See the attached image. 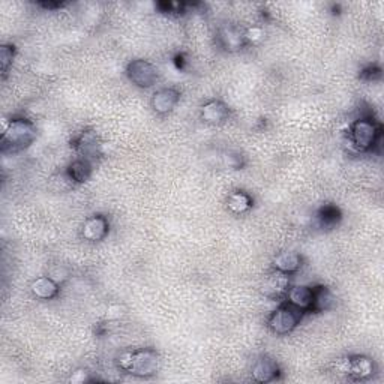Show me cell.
<instances>
[{
	"label": "cell",
	"instance_id": "cell-1",
	"mask_svg": "<svg viewBox=\"0 0 384 384\" xmlns=\"http://www.w3.org/2000/svg\"><path fill=\"white\" fill-rule=\"evenodd\" d=\"M116 366L138 378L153 377L160 368V354L153 348L123 350L116 357Z\"/></svg>",
	"mask_w": 384,
	"mask_h": 384
},
{
	"label": "cell",
	"instance_id": "cell-2",
	"mask_svg": "<svg viewBox=\"0 0 384 384\" xmlns=\"http://www.w3.org/2000/svg\"><path fill=\"white\" fill-rule=\"evenodd\" d=\"M36 138V128L33 122L20 118L3 122L2 152H20L28 149Z\"/></svg>",
	"mask_w": 384,
	"mask_h": 384
},
{
	"label": "cell",
	"instance_id": "cell-3",
	"mask_svg": "<svg viewBox=\"0 0 384 384\" xmlns=\"http://www.w3.org/2000/svg\"><path fill=\"white\" fill-rule=\"evenodd\" d=\"M350 141L361 152H371L380 146L383 129L381 125L371 116H362L356 119L350 128Z\"/></svg>",
	"mask_w": 384,
	"mask_h": 384
},
{
	"label": "cell",
	"instance_id": "cell-4",
	"mask_svg": "<svg viewBox=\"0 0 384 384\" xmlns=\"http://www.w3.org/2000/svg\"><path fill=\"white\" fill-rule=\"evenodd\" d=\"M302 319V311H299L295 306L284 302L269 315V319H267V328H269L275 335H288V333H291L297 328Z\"/></svg>",
	"mask_w": 384,
	"mask_h": 384
},
{
	"label": "cell",
	"instance_id": "cell-5",
	"mask_svg": "<svg viewBox=\"0 0 384 384\" xmlns=\"http://www.w3.org/2000/svg\"><path fill=\"white\" fill-rule=\"evenodd\" d=\"M127 75L134 86L140 89H149L156 85L160 74L156 66L145 59H136L127 66Z\"/></svg>",
	"mask_w": 384,
	"mask_h": 384
},
{
	"label": "cell",
	"instance_id": "cell-6",
	"mask_svg": "<svg viewBox=\"0 0 384 384\" xmlns=\"http://www.w3.org/2000/svg\"><path fill=\"white\" fill-rule=\"evenodd\" d=\"M216 39L222 50L228 53H236L246 45L245 30L235 26V24H224L216 33Z\"/></svg>",
	"mask_w": 384,
	"mask_h": 384
},
{
	"label": "cell",
	"instance_id": "cell-7",
	"mask_svg": "<svg viewBox=\"0 0 384 384\" xmlns=\"http://www.w3.org/2000/svg\"><path fill=\"white\" fill-rule=\"evenodd\" d=\"M251 375L257 383H272L279 380L281 368L273 357L263 354L253 363Z\"/></svg>",
	"mask_w": 384,
	"mask_h": 384
},
{
	"label": "cell",
	"instance_id": "cell-8",
	"mask_svg": "<svg viewBox=\"0 0 384 384\" xmlns=\"http://www.w3.org/2000/svg\"><path fill=\"white\" fill-rule=\"evenodd\" d=\"M284 302L295 306L296 310L302 311L303 314L311 312L314 303V288L308 286H290Z\"/></svg>",
	"mask_w": 384,
	"mask_h": 384
},
{
	"label": "cell",
	"instance_id": "cell-9",
	"mask_svg": "<svg viewBox=\"0 0 384 384\" xmlns=\"http://www.w3.org/2000/svg\"><path fill=\"white\" fill-rule=\"evenodd\" d=\"M75 152L80 155L83 160L92 161L101 152V140L95 131H83L80 136L74 140L72 143Z\"/></svg>",
	"mask_w": 384,
	"mask_h": 384
},
{
	"label": "cell",
	"instance_id": "cell-10",
	"mask_svg": "<svg viewBox=\"0 0 384 384\" xmlns=\"http://www.w3.org/2000/svg\"><path fill=\"white\" fill-rule=\"evenodd\" d=\"M110 231V222L104 215H94L83 222L80 235L87 242H101Z\"/></svg>",
	"mask_w": 384,
	"mask_h": 384
},
{
	"label": "cell",
	"instance_id": "cell-11",
	"mask_svg": "<svg viewBox=\"0 0 384 384\" xmlns=\"http://www.w3.org/2000/svg\"><path fill=\"white\" fill-rule=\"evenodd\" d=\"M180 101V92L174 87H164L156 90L150 99V105H152L153 111L156 114H169L171 113Z\"/></svg>",
	"mask_w": 384,
	"mask_h": 384
},
{
	"label": "cell",
	"instance_id": "cell-12",
	"mask_svg": "<svg viewBox=\"0 0 384 384\" xmlns=\"http://www.w3.org/2000/svg\"><path fill=\"white\" fill-rule=\"evenodd\" d=\"M200 116L209 125H221L230 118L228 105L220 99H211L200 108Z\"/></svg>",
	"mask_w": 384,
	"mask_h": 384
},
{
	"label": "cell",
	"instance_id": "cell-13",
	"mask_svg": "<svg viewBox=\"0 0 384 384\" xmlns=\"http://www.w3.org/2000/svg\"><path fill=\"white\" fill-rule=\"evenodd\" d=\"M290 287V277L288 275L279 273L277 270H273L269 277L264 279L263 284V295L269 299H284L286 296L287 290Z\"/></svg>",
	"mask_w": 384,
	"mask_h": 384
},
{
	"label": "cell",
	"instance_id": "cell-14",
	"mask_svg": "<svg viewBox=\"0 0 384 384\" xmlns=\"http://www.w3.org/2000/svg\"><path fill=\"white\" fill-rule=\"evenodd\" d=\"M375 374V363L368 356H350L348 377L354 381L370 380Z\"/></svg>",
	"mask_w": 384,
	"mask_h": 384
},
{
	"label": "cell",
	"instance_id": "cell-15",
	"mask_svg": "<svg viewBox=\"0 0 384 384\" xmlns=\"http://www.w3.org/2000/svg\"><path fill=\"white\" fill-rule=\"evenodd\" d=\"M272 266H273V270L291 277V275H295L302 269L303 258L297 253L284 251V253H279L278 255H275Z\"/></svg>",
	"mask_w": 384,
	"mask_h": 384
},
{
	"label": "cell",
	"instance_id": "cell-16",
	"mask_svg": "<svg viewBox=\"0 0 384 384\" xmlns=\"http://www.w3.org/2000/svg\"><path fill=\"white\" fill-rule=\"evenodd\" d=\"M30 293L39 300H52L61 293V284L50 277H39L30 284Z\"/></svg>",
	"mask_w": 384,
	"mask_h": 384
},
{
	"label": "cell",
	"instance_id": "cell-17",
	"mask_svg": "<svg viewBox=\"0 0 384 384\" xmlns=\"http://www.w3.org/2000/svg\"><path fill=\"white\" fill-rule=\"evenodd\" d=\"M253 206H254L253 197L242 189L230 192L227 197V207L233 215H245L246 212L251 211Z\"/></svg>",
	"mask_w": 384,
	"mask_h": 384
},
{
	"label": "cell",
	"instance_id": "cell-18",
	"mask_svg": "<svg viewBox=\"0 0 384 384\" xmlns=\"http://www.w3.org/2000/svg\"><path fill=\"white\" fill-rule=\"evenodd\" d=\"M66 176L71 179L72 183H86L92 176V162L78 158V160L70 164L68 170H66Z\"/></svg>",
	"mask_w": 384,
	"mask_h": 384
},
{
	"label": "cell",
	"instance_id": "cell-19",
	"mask_svg": "<svg viewBox=\"0 0 384 384\" xmlns=\"http://www.w3.org/2000/svg\"><path fill=\"white\" fill-rule=\"evenodd\" d=\"M335 305V296L328 287H314V303L311 312L329 311Z\"/></svg>",
	"mask_w": 384,
	"mask_h": 384
},
{
	"label": "cell",
	"instance_id": "cell-20",
	"mask_svg": "<svg viewBox=\"0 0 384 384\" xmlns=\"http://www.w3.org/2000/svg\"><path fill=\"white\" fill-rule=\"evenodd\" d=\"M341 220L339 209L335 206H324L319 213V221L323 227H335Z\"/></svg>",
	"mask_w": 384,
	"mask_h": 384
},
{
	"label": "cell",
	"instance_id": "cell-21",
	"mask_svg": "<svg viewBox=\"0 0 384 384\" xmlns=\"http://www.w3.org/2000/svg\"><path fill=\"white\" fill-rule=\"evenodd\" d=\"M15 57V47L11 44H3L0 47V66H2V72L6 74L10 66L14 62Z\"/></svg>",
	"mask_w": 384,
	"mask_h": 384
},
{
	"label": "cell",
	"instance_id": "cell-22",
	"mask_svg": "<svg viewBox=\"0 0 384 384\" xmlns=\"http://www.w3.org/2000/svg\"><path fill=\"white\" fill-rule=\"evenodd\" d=\"M264 38V30L260 26H253V28H248L245 30V39H246V44H255V43H260V41Z\"/></svg>",
	"mask_w": 384,
	"mask_h": 384
},
{
	"label": "cell",
	"instance_id": "cell-23",
	"mask_svg": "<svg viewBox=\"0 0 384 384\" xmlns=\"http://www.w3.org/2000/svg\"><path fill=\"white\" fill-rule=\"evenodd\" d=\"M90 381H94V378H92L90 372L85 368L74 371L70 377V383H72V384H85V383H90Z\"/></svg>",
	"mask_w": 384,
	"mask_h": 384
},
{
	"label": "cell",
	"instance_id": "cell-24",
	"mask_svg": "<svg viewBox=\"0 0 384 384\" xmlns=\"http://www.w3.org/2000/svg\"><path fill=\"white\" fill-rule=\"evenodd\" d=\"M362 77L366 78V80H375V78H380L381 77V70L378 68V66H370V68H366L363 72H362Z\"/></svg>",
	"mask_w": 384,
	"mask_h": 384
},
{
	"label": "cell",
	"instance_id": "cell-25",
	"mask_svg": "<svg viewBox=\"0 0 384 384\" xmlns=\"http://www.w3.org/2000/svg\"><path fill=\"white\" fill-rule=\"evenodd\" d=\"M123 315V308L120 305H111L107 310V320H118Z\"/></svg>",
	"mask_w": 384,
	"mask_h": 384
},
{
	"label": "cell",
	"instance_id": "cell-26",
	"mask_svg": "<svg viewBox=\"0 0 384 384\" xmlns=\"http://www.w3.org/2000/svg\"><path fill=\"white\" fill-rule=\"evenodd\" d=\"M41 6H44L47 8V10H56V8H62L63 3H59V2H44V3H41Z\"/></svg>",
	"mask_w": 384,
	"mask_h": 384
}]
</instances>
